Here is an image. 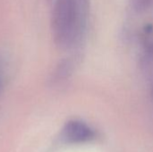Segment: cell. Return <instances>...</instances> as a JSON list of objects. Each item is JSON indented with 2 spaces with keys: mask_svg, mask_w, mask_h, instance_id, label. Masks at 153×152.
<instances>
[{
  "mask_svg": "<svg viewBox=\"0 0 153 152\" xmlns=\"http://www.w3.org/2000/svg\"><path fill=\"white\" fill-rule=\"evenodd\" d=\"M78 0H56L52 13V31L56 45L62 48L74 47L83 30V15Z\"/></svg>",
  "mask_w": 153,
  "mask_h": 152,
  "instance_id": "obj_1",
  "label": "cell"
},
{
  "mask_svg": "<svg viewBox=\"0 0 153 152\" xmlns=\"http://www.w3.org/2000/svg\"><path fill=\"white\" fill-rule=\"evenodd\" d=\"M61 137L67 143H83L92 141L95 138V132L87 124L79 120H72L64 126Z\"/></svg>",
  "mask_w": 153,
  "mask_h": 152,
  "instance_id": "obj_2",
  "label": "cell"
},
{
  "mask_svg": "<svg viewBox=\"0 0 153 152\" xmlns=\"http://www.w3.org/2000/svg\"><path fill=\"white\" fill-rule=\"evenodd\" d=\"M152 0H133L134 4L135 6H137L138 8H142V7H145L146 5H148Z\"/></svg>",
  "mask_w": 153,
  "mask_h": 152,
  "instance_id": "obj_3",
  "label": "cell"
},
{
  "mask_svg": "<svg viewBox=\"0 0 153 152\" xmlns=\"http://www.w3.org/2000/svg\"><path fill=\"white\" fill-rule=\"evenodd\" d=\"M0 88H1V81H0Z\"/></svg>",
  "mask_w": 153,
  "mask_h": 152,
  "instance_id": "obj_4",
  "label": "cell"
}]
</instances>
